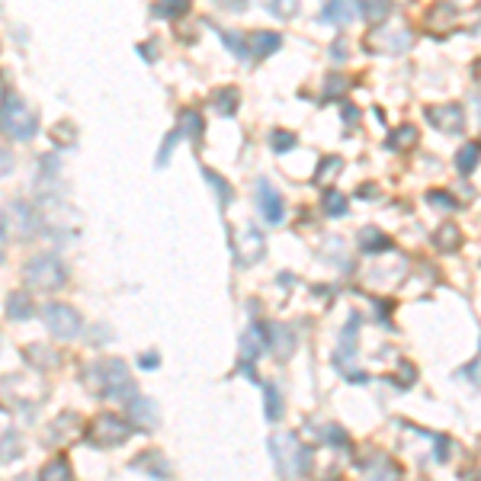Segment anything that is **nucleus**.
<instances>
[{"mask_svg": "<svg viewBox=\"0 0 481 481\" xmlns=\"http://www.w3.org/2000/svg\"><path fill=\"white\" fill-rule=\"evenodd\" d=\"M84 379L90 391H97L106 401H126L129 405V398H135V382L122 360H103V363L90 366Z\"/></svg>", "mask_w": 481, "mask_h": 481, "instance_id": "f257e3e1", "label": "nucleus"}, {"mask_svg": "<svg viewBox=\"0 0 481 481\" xmlns=\"http://www.w3.org/2000/svg\"><path fill=\"white\" fill-rule=\"evenodd\" d=\"M35 129H39L35 112L16 93H4V100H0V132L13 141H29Z\"/></svg>", "mask_w": 481, "mask_h": 481, "instance_id": "f03ea898", "label": "nucleus"}, {"mask_svg": "<svg viewBox=\"0 0 481 481\" xmlns=\"http://www.w3.org/2000/svg\"><path fill=\"white\" fill-rule=\"evenodd\" d=\"M270 446H273V462H276L279 475L295 478V475L311 472V453L305 446H299V439L292 433H276L270 439Z\"/></svg>", "mask_w": 481, "mask_h": 481, "instance_id": "7ed1b4c3", "label": "nucleus"}, {"mask_svg": "<svg viewBox=\"0 0 481 481\" xmlns=\"http://www.w3.org/2000/svg\"><path fill=\"white\" fill-rule=\"evenodd\" d=\"M23 279H26L29 289L55 292V289H61L64 283H68V270H64V263L58 257H52V254H39V257H32L26 263Z\"/></svg>", "mask_w": 481, "mask_h": 481, "instance_id": "20e7f679", "label": "nucleus"}, {"mask_svg": "<svg viewBox=\"0 0 481 481\" xmlns=\"http://www.w3.org/2000/svg\"><path fill=\"white\" fill-rule=\"evenodd\" d=\"M129 437H132V424L122 420L119 414H100V417H93L90 430H87V439H90L97 449H116V446H122Z\"/></svg>", "mask_w": 481, "mask_h": 481, "instance_id": "39448f33", "label": "nucleus"}, {"mask_svg": "<svg viewBox=\"0 0 481 481\" xmlns=\"http://www.w3.org/2000/svg\"><path fill=\"white\" fill-rule=\"evenodd\" d=\"M42 321L45 328L58 337V340H71V337L81 334V314L71 305H61V302H52V305L42 308Z\"/></svg>", "mask_w": 481, "mask_h": 481, "instance_id": "423d86ee", "label": "nucleus"}, {"mask_svg": "<svg viewBox=\"0 0 481 481\" xmlns=\"http://www.w3.org/2000/svg\"><path fill=\"white\" fill-rule=\"evenodd\" d=\"M257 209L263 212V218L270 225H279L283 222V215H286L283 199H279V193L270 186V180H257Z\"/></svg>", "mask_w": 481, "mask_h": 481, "instance_id": "0eeeda50", "label": "nucleus"}, {"mask_svg": "<svg viewBox=\"0 0 481 481\" xmlns=\"http://www.w3.org/2000/svg\"><path fill=\"white\" fill-rule=\"evenodd\" d=\"M4 222H10V228H13L20 237H32L35 231H39V215H35L26 203H13V206H10L7 215H4Z\"/></svg>", "mask_w": 481, "mask_h": 481, "instance_id": "6e6552de", "label": "nucleus"}, {"mask_svg": "<svg viewBox=\"0 0 481 481\" xmlns=\"http://www.w3.org/2000/svg\"><path fill=\"white\" fill-rule=\"evenodd\" d=\"M129 417H132L141 430H154L160 414H158V408H154V401H145V398L135 395V398H129Z\"/></svg>", "mask_w": 481, "mask_h": 481, "instance_id": "1a4fd4ad", "label": "nucleus"}, {"mask_svg": "<svg viewBox=\"0 0 481 481\" xmlns=\"http://www.w3.org/2000/svg\"><path fill=\"white\" fill-rule=\"evenodd\" d=\"M427 116H430V122L437 129H443V132H459L462 129V109L459 106H433V109H427Z\"/></svg>", "mask_w": 481, "mask_h": 481, "instance_id": "9d476101", "label": "nucleus"}, {"mask_svg": "<svg viewBox=\"0 0 481 481\" xmlns=\"http://www.w3.org/2000/svg\"><path fill=\"white\" fill-rule=\"evenodd\" d=\"M241 251H237V257H241V263H257L260 257H263V237H260L257 228H247L244 237H241Z\"/></svg>", "mask_w": 481, "mask_h": 481, "instance_id": "9b49d317", "label": "nucleus"}, {"mask_svg": "<svg viewBox=\"0 0 481 481\" xmlns=\"http://www.w3.org/2000/svg\"><path fill=\"white\" fill-rule=\"evenodd\" d=\"M74 417H77V414H61V417L49 427V443H68V439L81 437V427H71V430H68V424Z\"/></svg>", "mask_w": 481, "mask_h": 481, "instance_id": "f8f14e48", "label": "nucleus"}, {"mask_svg": "<svg viewBox=\"0 0 481 481\" xmlns=\"http://www.w3.org/2000/svg\"><path fill=\"white\" fill-rule=\"evenodd\" d=\"M32 299L29 295H23V292H13L7 299V318L10 321H26V318H32Z\"/></svg>", "mask_w": 481, "mask_h": 481, "instance_id": "ddd939ff", "label": "nucleus"}, {"mask_svg": "<svg viewBox=\"0 0 481 481\" xmlns=\"http://www.w3.org/2000/svg\"><path fill=\"white\" fill-rule=\"evenodd\" d=\"M247 42H251V45H247V52H251V55L263 58V55H270L273 49H279V35L276 32H254Z\"/></svg>", "mask_w": 481, "mask_h": 481, "instance_id": "4468645a", "label": "nucleus"}, {"mask_svg": "<svg viewBox=\"0 0 481 481\" xmlns=\"http://www.w3.org/2000/svg\"><path fill=\"white\" fill-rule=\"evenodd\" d=\"M360 247H363L366 254H379V251H388L391 241L379 228H363V234H360Z\"/></svg>", "mask_w": 481, "mask_h": 481, "instance_id": "2eb2a0df", "label": "nucleus"}, {"mask_svg": "<svg viewBox=\"0 0 481 481\" xmlns=\"http://www.w3.org/2000/svg\"><path fill=\"white\" fill-rule=\"evenodd\" d=\"M478 158H481V145H478V141H468V145L456 154V164H459L462 174H472L475 164H478Z\"/></svg>", "mask_w": 481, "mask_h": 481, "instance_id": "dca6fc26", "label": "nucleus"}, {"mask_svg": "<svg viewBox=\"0 0 481 481\" xmlns=\"http://www.w3.org/2000/svg\"><path fill=\"white\" fill-rule=\"evenodd\" d=\"M433 241H437L439 251H456V247H459V241H462V234H459V228H456L453 222H446L443 228L437 231V237H433Z\"/></svg>", "mask_w": 481, "mask_h": 481, "instance_id": "f3484780", "label": "nucleus"}, {"mask_svg": "<svg viewBox=\"0 0 481 481\" xmlns=\"http://www.w3.org/2000/svg\"><path fill=\"white\" fill-rule=\"evenodd\" d=\"M350 16H353V4H350V0H328V7H324V20L347 23Z\"/></svg>", "mask_w": 481, "mask_h": 481, "instance_id": "a211bd4d", "label": "nucleus"}, {"mask_svg": "<svg viewBox=\"0 0 481 481\" xmlns=\"http://www.w3.org/2000/svg\"><path fill=\"white\" fill-rule=\"evenodd\" d=\"M132 465H135V468H148V472H154V475H158V478H167V475H170L167 462L160 459V456H158V453H148V456H138V459H135V462H132Z\"/></svg>", "mask_w": 481, "mask_h": 481, "instance_id": "6ab92c4d", "label": "nucleus"}, {"mask_svg": "<svg viewBox=\"0 0 481 481\" xmlns=\"http://www.w3.org/2000/svg\"><path fill=\"white\" fill-rule=\"evenodd\" d=\"M414 141H417V129H414V126H401L398 132L388 135V148H395V151H401V148L408 151Z\"/></svg>", "mask_w": 481, "mask_h": 481, "instance_id": "aec40b11", "label": "nucleus"}, {"mask_svg": "<svg viewBox=\"0 0 481 481\" xmlns=\"http://www.w3.org/2000/svg\"><path fill=\"white\" fill-rule=\"evenodd\" d=\"M42 478H71V465L64 456H58V459H52L49 465H42Z\"/></svg>", "mask_w": 481, "mask_h": 481, "instance_id": "412c9836", "label": "nucleus"}, {"mask_svg": "<svg viewBox=\"0 0 481 481\" xmlns=\"http://www.w3.org/2000/svg\"><path fill=\"white\" fill-rule=\"evenodd\" d=\"M340 167H343L340 158H328L324 164H321V170H318V177H314V183H321V186H324L328 180H334V177L340 174Z\"/></svg>", "mask_w": 481, "mask_h": 481, "instance_id": "4be33fe9", "label": "nucleus"}, {"mask_svg": "<svg viewBox=\"0 0 481 481\" xmlns=\"http://www.w3.org/2000/svg\"><path fill=\"white\" fill-rule=\"evenodd\" d=\"M324 212H328V215H343V212H347V196H340L337 189L324 193Z\"/></svg>", "mask_w": 481, "mask_h": 481, "instance_id": "5701e85b", "label": "nucleus"}, {"mask_svg": "<svg viewBox=\"0 0 481 481\" xmlns=\"http://www.w3.org/2000/svg\"><path fill=\"white\" fill-rule=\"evenodd\" d=\"M189 0H160V4H154V13L158 16H177V13H186Z\"/></svg>", "mask_w": 481, "mask_h": 481, "instance_id": "b1692460", "label": "nucleus"}, {"mask_svg": "<svg viewBox=\"0 0 481 481\" xmlns=\"http://www.w3.org/2000/svg\"><path fill=\"white\" fill-rule=\"evenodd\" d=\"M20 453V443H16V433L7 430L4 437H0V462H10L13 456Z\"/></svg>", "mask_w": 481, "mask_h": 481, "instance_id": "393cba45", "label": "nucleus"}, {"mask_svg": "<svg viewBox=\"0 0 481 481\" xmlns=\"http://www.w3.org/2000/svg\"><path fill=\"white\" fill-rule=\"evenodd\" d=\"M215 109L225 112V116H231V112L237 109V90H218L215 97Z\"/></svg>", "mask_w": 481, "mask_h": 481, "instance_id": "a878e982", "label": "nucleus"}, {"mask_svg": "<svg viewBox=\"0 0 481 481\" xmlns=\"http://www.w3.org/2000/svg\"><path fill=\"white\" fill-rule=\"evenodd\" d=\"M283 405H279V391L273 385H266V420H279Z\"/></svg>", "mask_w": 481, "mask_h": 481, "instance_id": "bb28decb", "label": "nucleus"}, {"mask_svg": "<svg viewBox=\"0 0 481 481\" xmlns=\"http://www.w3.org/2000/svg\"><path fill=\"white\" fill-rule=\"evenodd\" d=\"M206 180H209L212 186H215L218 193H222V196H218V199H222V206H228V203H231V186H228V183H225V180H218V177L212 174V170H206Z\"/></svg>", "mask_w": 481, "mask_h": 481, "instance_id": "cd10ccee", "label": "nucleus"}, {"mask_svg": "<svg viewBox=\"0 0 481 481\" xmlns=\"http://www.w3.org/2000/svg\"><path fill=\"white\" fill-rule=\"evenodd\" d=\"M292 145H295L292 132H273V148H276V151H289Z\"/></svg>", "mask_w": 481, "mask_h": 481, "instance_id": "c85d7f7f", "label": "nucleus"}, {"mask_svg": "<svg viewBox=\"0 0 481 481\" xmlns=\"http://www.w3.org/2000/svg\"><path fill=\"white\" fill-rule=\"evenodd\" d=\"M295 4H299V0H270V10H276L279 16H292L295 13Z\"/></svg>", "mask_w": 481, "mask_h": 481, "instance_id": "c756f323", "label": "nucleus"}, {"mask_svg": "<svg viewBox=\"0 0 481 481\" xmlns=\"http://www.w3.org/2000/svg\"><path fill=\"white\" fill-rule=\"evenodd\" d=\"M427 203H430V206H437V209H453V199H446V193H439V189H437V193H430V196H427Z\"/></svg>", "mask_w": 481, "mask_h": 481, "instance_id": "7c9ffc66", "label": "nucleus"}, {"mask_svg": "<svg viewBox=\"0 0 481 481\" xmlns=\"http://www.w3.org/2000/svg\"><path fill=\"white\" fill-rule=\"evenodd\" d=\"M10 170H13V154L7 148H0V177H7Z\"/></svg>", "mask_w": 481, "mask_h": 481, "instance_id": "2f4dec72", "label": "nucleus"}, {"mask_svg": "<svg viewBox=\"0 0 481 481\" xmlns=\"http://www.w3.org/2000/svg\"><path fill=\"white\" fill-rule=\"evenodd\" d=\"M324 439H328V443H347V437H343L337 427H328V430H324Z\"/></svg>", "mask_w": 481, "mask_h": 481, "instance_id": "473e14b6", "label": "nucleus"}, {"mask_svg": "<svg viewBox=\"0 0 481 481\" xmlns=\"http://www.w3.org/2000/svg\"><path fill=\"white\" fill-rule=\"evenodd\" d=\"M141 366H145V369H154V366H158V356H141Z\"/></svg>", "mask_w": 481, "mask_h": 481, "instance_id": "72a5a7b5", "label": "nucleus"}, {"mask_svg": "<svg viewBox=\"0 0 481 481\" xmlns=\"http://www.w3.org/2000/svg\"><path fill=\"white\" fill-rule=\"evenodd\" d=\"M4 241H7V234H4V225H0V257H4Z\"/></svg>", "mask_w": 481, "mask_h": 481, "instance_id": "f704fd0d", "label": "nucleus"}, {"mask_svg": "<svg viewBox=\"0 0 481 481\" xmlns=\"http://www.w3.org/2000/svg\"><path fill=\"white\" fill-rule=\"evenodd\" d=\"M475 77H478V81H481V61H478V71H475Z\"/></svg>", "mask_w": 481, "mask_h": 481, "instance_id": "c9c22d12", "label": "nucleus"}]
</instances>
